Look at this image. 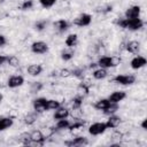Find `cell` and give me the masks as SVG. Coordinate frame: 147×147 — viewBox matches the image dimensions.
Instances as JSON below:
<instances>
[{
    "label": "cell",
    "instance_id": "cell-1",
    "mask_svg": "<svg viewBox=\"0 0 147 147\" xmlns=\"http://www.w3.org/2000/svg\"><path fill=\"white\" fill-rule=\"evenodd\" d=\"M137 80V76L132 75V74H118L116 76H114L108 83L110 84H117V85H122V86H131L136 83Z\"/></svg>",
    "mask_w": 147,
    "mask_h": 147
},
{
    "label": "cell",
    "instance_id": "cell-2",
    "mask_svg": "<svg viewBox=\"0 0 147 147\" xmlns=\"http://www.w3.org/2000/svg\"><path fill=\"white\" fill-rule=\"evenodd\" d=\"M30 51L32 54L36 55H44L46 53H48L49 51V45L44 41V40H36L30 45Z\"/></svg>",
    "mask_w": 147,
    "mask_h": 147
},
{
    "label": "cell",
    "instance_id": "cell-3",
    "mask_svg": "<svg viewBox=\"0 0 147 147\" xmlns=\"http://www.w3.org/2000/svg\"><path fill=\"white\" fill-rule=\"evenodd\" d=\"M107 125H106V122H94L92 124L88 125L87 127V132L93 136V137H96V136H101L106 131H107Z\"/></svg>",
    "mask_w": 147,
    "mask_h": 147
},
{
    "label": "cell",
    "instance_id": "cell-4",
    "mask_svg": "<svg viewBox=\"0 0 147 147\" xmlns=\"http://www.w3.org/2000/svg\"><path fill=\"white\" fill-rule=\"evenodd\" d=\"M92 18L93 17H92L91 14L82 13L72 20V24L76 25V26H79V28H86L92 23Z\"/></svg>",
    "mask_w": 147,
    "mask_h": 147
},
{
    "label": "cell",
    "instance_id": "cell-5",
    "mask_svg": "<svg viewBox=\"0 0 147 147\" xmlns=\"http://www.w3.org/2000/svg\"><path fill=\"white\" fill-rule=\"evenodd\" d=\"M144 25H145V22L140 17H138V18H126L125 30L136 32V31H140L144 28Z\"/></svg>",
    "mask_w": 147,
    "mask_h": 147
},
{
    "label": "cell",
    "instance_id": "cell-6",
    "mask_svg": "<svg viewBox=\"0 0 147 147\" xmlns=\"http://www.w3.org/2000/svg\"><path fill=\"white\" fill-rule=\"evenodd\" d=\"M24 77L22 75H11L6 79V86L9 88H18L24 85Z\"/></svg>",
    "mask_w": 147,
    "mask_h": 147
},
{
    "label": "cell",
    "instance_id": "cell-7",
    "mask_svg": "<svg viewBox=\"0 0 147 147\" xmlns=\"http://www.w3.org/2000/svg\"><path fill=\"white\" fill-rule=\"evenodd\" d=\"M46 102H47V98L44 96H39L32 100V108L34 111H37L38 114H42L46 113Z\"/></svg>",
    "mask_w": 147,
    "mask_h": 147
},
{
    "label": "cell",
    "instance_id": "cell-8",
    "mask_svg": "<svg viewBox=\"0 0 147 147\" xmlns=\"http://www.w3.org/2000/svg\"><path fill=\"white\" fill-rule=\"evenodd\" d=\"M53 28H54V31H55L57 34H62V33H64L65 31L69 30L70 23H69L67 20L61 18V20H57V21L53 22Z\"/></svg>",
    "mask_w": 147,
    "mask_h": 147
},
{
    "label": "cell",
    "instance_id": "cell-9",
    "mask_svg": "<svg viewBox=\"0 0 147 147\" xmlns=\"http://www.w3.org/2000/svg\"><path fill=\"white\" fill-rule=\"evenodd\" d=\"M147 64V60L142 55H137L130 60V68L133 70H140Z\"/></svg>",
    "mask_w": 147,
    "mask_h": 147
},
{
    "label": "cell",
    "instance_id": "cell-10",
    "mask_svg": "<svg viewBox=\"0 0 147 147\" xmlns=\"http://www.w3.org/2000/svg\"><path fill=\"white\" fill-rule=\"evenodd\" d=\"M140 14H141V7L139 5H132L125 9L124 17L125 18H138L140 17Z\"/></svg>",
    "mask_w": 147,
    "mask_h": 147
},
{
    "label": "cell",
    "instance_id": "cell-11",
    "mask_svg": "<svg viewBox=\"0 0 147 147\" xmlns=\"http://www.w3.org/2000/svg\"><path fill=\"white\" fill-rule=\"evenodd\" d=\"M96 64L98 67L100 68H103V69H114V65H113V56L111 55H102V56H99L98 57V61H96Z\"/></svg>",
    "mask_w": 147,
    "mask_h": 147
},
{
    "label": "cell",
    "instance_id": "cell-12",
    "mask_svg": "<svg viewBox=\"0 0 147 147\" xmlns=\"http://www.w3.org/2000/svg\"><path fill=\"white\" fill-rule=\"evenodd\" d=\"M44 71V67L40 63H30L29 65H26V74L31 77H38L42 74Z\"/></svg>",
    "mask_w": 147,
    "mask_h": 147
},
{
    "label": "cell",
    "instance_id": "cell-13",
    "mask_svg": "<svg viewBox=\"0 0 147 147\" xmlns=\"http://www.w3.org/2000/svg\"><path fill=\"white\" fill-rule=\"evenodd\" d=\"M70 116V109L68 107L64 106H60L59 108H56L52 115V118L57 121V119H63V118H68Z\"/></svg>",
    "mask_w": 147,
    "mask_h": 147
},
{
    "label": "cell",
    "instance_id": "cell-14",
    "mask_svg": "<svg viewBox=\"0 0 147 147\" xmlns=\"http://www.w3.org/2000/svg\"><path fill=\"white\" fill-rule=\"evenodd\" d=\"M127 96V93L123 90H116V91H113L109 95H108V100L110 102H114V103H119L121 101H123L125 98Z\"/></svg>",
    "mask_w": 147,
    "mask_h": 147
},
{
    "label": "cell",
    "instance_id": "cell-15",
    "mask_svg": "<svg viewBox=\"0 0 147 147\" xmlns=\"http://www.w3.org/2000/svg\"><path fill=\"white\" fill-rule=\"evenodd\" d=\"M63 144L67 146H84L88 144V139L84 136H76L69 140H65Z\"/></svg>",
    "mask_w": 147,
    "mask_h": 147
},
{
    "label": "cell",
    "instance_id": "cell-16",
    "mask_svg": "<svg viewBox=\"0 0 147 147\" xmlns=\"http://www.w3.org/2000/svg\"><path fill=\"white\" fill-rule=\"evenodd\" d=\"M30 138H31V144L30 145H44L45 142V137L42 136L40 130H32L30 132Z\"/></svg>",
    "mask_w": 147,
    "mask_h": 147
},
{
    "label": "cell",
    "instance_id": "cell-17",
    "mask_svg": "<svg viewBox=\"0 0 147 147\" xmlns=\"http://www.w3.org/2000/svg\"><path fill=\"white\" fill-rule=\"evenodd\" d=\"M141 49V44L138 40H129L125 42V51L130 54H138Z\"/></svg>",
    "mask_w": 147,
    "mask_h": 147
},
{
    "label": "cell",
    "instance_id": "cell-18",
    "mask_svg": "<svg viewBox=\"0 0 147 147\" xmlns=\"http://www.w3.org/2000/svg\"><path fill=\"white\" fill-rule=\"evenodd\" d=\"M39 119V114L37 113V111H29V113H26L23 117H22V121H23V123L25 124V125H28V126H30V125H33Z\"/></svg>",
    "mask_w": 147,
    "mask_h": 147
},
{
    "label": "cell",
    "instance_id": "cell-19",
    "mask_svg": "<svg viewBox=\"0 0 147 147\" xmlns=\"http://www.w3.org/2000/svg\"><path fill=\"white\" fill-rule=\"evenodd\" d=\"M123 122L122 117L121 116H117L115 114L113 115H109L107 121H106V125H107V129H116L119 126V124Z\"/></svg>",
    "mask_w": 147,
    "mask_h": 147
},
{
    "label": "cell",
    "instance_id": "cell-20",
    "mask_svg": "<svg viewBox=\"0 0 147 147\" xmlns=\"http://www.w3.org/2000/svg\"><path fill=\"white\" fill-rule=\"evenodd\" d=\"M92 77H93V79H95V80H103L105 78H107L108 77V75H109V72H108V70L107 69H103V68H100V67H96L95 69H93L92 70Z\"/></svg>",
    "mask_w": 147,
    "mask_h": 147
},
{
    "label": "cell",
    "instance_id": "cell-21",
    "mask_svg": "<svg viewBox=\"0 0 147 147\" xmlns=\"http://www.w3.org/2000/svg\"><path fill=\"white\" fill-rule=\"evenodd\" d=\"M14 117L13 116H2L0 117V132H3L8 129H10L14 124Z\"/></svg>",
    "mask_w": 147,
    "mask_h": 147
},
{
    "label": "cell",
    "instance_id": "cell-22",
    "mask_svg": "<svg viewBox=\"0 0 147 147\" xmlns=\"http://www.w3.org/2000/svg\"><path fill=\"white\" fill-rule=\"evenodd\" d=\"M60 57L62 61L64 62H68V61H71L74 57H75V51L74 48H70V47H65L61 51L60 53Z\"/></svg>",
    "mask_w": 147,
    "mask_h": 147
},
{
    "label": "cell",
    "instance_id": "cell-23",
    "mask_svg": "<svg viewBox=\"0 0 147 147\" xmlns=\"http://www.w3.org/2000/svg\"><path fill=\"white\" fill-rule=\"evenodd\" d=\"M110 105V101L108 100V98H101L99 100H96L94 103H93V108L98 111H103L108 106Z\"/></svg>",
    "mask_w": 147,
    "mask_h": 147
},
{
    "label": "cell",
    "instance_id": "cell-24",
    "mask_svg": "<svg viewBox=\"0 0 147 147\" xmlns=\"http://www.w3.org/2000/svg\"><path fill=\"white\" fill-rule=\"evenodd\" d=\"M64 45L65 47H70V48H74L78 45V36L77 33H70L65 37L64 39Z\"/></svg>",
    "mask_w": 147,
    "mask_h": 147
},
{
    "label": "cell",
    "instance_id": "cell-25",
    "mask_svg": "<svg viewBox=\"0 0 147 147\" xmlns=\"http://www.w3.org/2000/svg\"><path fill=\"white\" fill-rule=\"evenodd\" d=\"M44 88V83L40 80H36L30 83L29 85V93L30 94H38L39 92H41Z\"/></svg>",
    "mask_w": 147,
    "mask_h": 147
},
{
    "label": "cell",
    "instance_id": "cell-26",
    "mask_svg": "<svg viewBox=\"0 0 147 147\" xmlns=\"http://www.w3.org/2000/svg\"><path fill=\"white\" fill-rule=\"evenodd\" d=\"M71 124V121L67 119V118H63V119H57L55 122V129L56 131H65V130H69V126Z\"/></svg>",
    "mask_w": 147,
    "mask_h": 147
},
{
    "label": "cell",
    "instance_id": "cell-27",
    "mask_svg": "<svg viewBox=\"0 0 147 147\" xmlns=\"http://www.w3.org/2000/svg\"><path fill=\"white\" fill-rule=\"evenodd\" d=\"M7 64L9 68H14V69H17L20 68L21 65V60L18 59V56L16 55H8V59H7Z\"/></svg>",
    "mask_w": 147,
    "mask_h": 147
},
{
    "label": "cell",
    "instance_id": "cell-28",
    "mask_svg": "<svg viewBox=\"0 0 147 147\" xmlns=\"http://www.w3.org/2000/svg\"><path fill=\"white\" fill-rule=\"evenodd\" d=\"M40 131H41L42 136L45 137V139L52 138V137L57 132L56 129H55V126H48V125H44V127H42Z\"/></svg>",
    "mask_w": 147,
    "mask_h": 147
},
{
    "label": "cell",
    "instance_id": "cell-29",
    "mask_svg": "<svg viewBox=\"0 0 147 147\" xmlns=\"http://www.w3.org/2000/svg\"><path fill=\"white\" fill-rule=\"evenodd\" d=\"M61 101L59 99H47L46 102V111H51V110H55L56 108H59L61 106Z\"/></svg>",
    "mask_w": 147,
    "mask_h": 147
},
{
    "label": "cell",
    "instance_id": "cell-30",
    "mask_svg": "<svg viewBox=\"0 0 147 147\" xmlns=\"http://www.w3.org/2000/svg\"><path fill=\"white\" fill-rule=\"evenodd\" d=\"M84 103V96L76 94L74 98H71L70 100V106L71 108H82Z\"/></svg>",
    "mask_w": 147,
    "mask_h": 147
},
{
    "label": "cell",
    "instance_id": "cell-31",
    "mask_svg": "<svg viewBox=\"0 0 147 147\" xmlns=\"http://www.w3.org/2000/svg\"><path fill=\"white\" fill-rule=\"evenodd\" d=\"M18 142H21L22 145L29 146L31 144V138H30V132H22L18 137Z\"/></svg>",
    "mask_w": 147,
    "mask_h": 147
},
{
    "label": "cell",
    "instance_id": "cell-32",
    "mask_svg": "<svg viewBox=\"0 0 147 147\" xmlns=\"http://www.w3.org/2000/svg\"><path fill=\"white\" fill-rule=\"evenodd\" d=\"M47 25H48V22H47L46 20H39V21L34 22L33 28H34V30H37L38 32H41V31H44V30L47 29Z\"/></svg>",
    "mask_w": 147,
    "mask_h": 147
},
{
    "label": "cell",
    "instance_id": "cell-33",
    "mask_svg": "<svg viewBox=\"0 0 147 147\" xmlns=\"http://www.w3.org/2000/svg\"><path fill=\"white\" fill-rule=\"evenodd\" d=\"M118 109H119V106H118V103H114V102H110V105L102 111L105 115H113V114H115L116 111H118Z\"/></svg>",
    "mask_w": 147,
    "mask_h": 147
},
{
    "label": "cell",
    "instance_id": "cell-34",
    "mask_svg": "<svg viewBox=\"0 0 147 147\" xmlns=\"http://www.w3.org/2000/svg\"><path fill=\"white\" fill-rule=\"evenodd\" d=\"M123 138H124V133L121 132L118 129L117 130H114L111 132V134H110V139L114 140V141H117V142H119L121 140H123Z\"/></svg>",
    "mask_w": 147,
    "mask_h": 147
},
{
    "label": "cell",
    "instance_id": "cell-35",
    "mask_svg": "<svg viewBox=\"0 0 147 147\" xmlns=\"http://www.w3.org/2000/svg\"><path fill=\"white\" fill-rule=\"evenodd\" d=\"M40 6L45 9H48V8H52L54 5H56L57 0H38Z\"/></svg>",
    "mask_w": 147,
    "mask_h": 147
},
{
    "label": "cell",
    "instance_id": "cell-36",
    "mask_svg": "<svg viewBox=\"0 0 147 147\" xmlns=\"http://www.w3.org/2000/svg\"><path fill=\"white\" fill-rule=\"evenodd\" d=\"M33 6H34L33 0H23V2L21 3L20 7H21L22 10H30V9L33 8Z\"/></svg>",
    "mask_w": 147,
    "mask_h": 147
},
{
    "label": "cell",
    "instance_id": "cell-37",
    "mask_svg": "<svg viewBox=\"0 0 147 147\" xmlns=\"http://www.w3.org/2000/svg\"><path fill=\"white\" fill-rule=\"evenodd\" d=\"M60 77L61 78H70L71 77V70L68 68L60 69Z\"/></svg>",
    "mask_w": 147,
    "mask_h": 147
},
{
    "label": "cell",
    "instance_id": "cell-38",
    "mask_svg": "<svg viewBox=\"0 0 147 147\" xmlns=\"http://www.w3.org/2000/svg\"><path fill=\"white\" fill-rule=\"evenodd\" d=\"M7 59H8V55H6V54H0V68L3 67V65L7 63Z\"/></svg>",
    "mask_w": 147,
    "mask_h": 147
},
{
    "label": "cell",
    "instance_id": "cell-39",
    "mask_svg": "<svg viewBox=\"0 0 147 147\" xmlns=\"http://www.w3.org/2000/svg\"><path fill=\"white\" fill-rule=\"evenodd\" d=\"M6 45H7V38H6L5 34H1L0 33V48L5 47Z\"/></svg>",
    "mask_w": 147,
    "mask_h": 147
},
{
    "label": "cell",
    "instance_id": "cell-40",
    "mask_svg": "<svg viewBox=\"0 0 147 147\" xmlns=\"http://www.w3.org/2000/svg\"><path fill=\"white\" fill-rule=\"evenodd\" d=\"M140 126H141V129H142V130H147V119H146V118H144V119L141 121Z\"/></svg>",
    "mask_w": 147,
    "mask_h": 147
},
{
    "label": "cell",
    "instance_id": "cell-41",
    "mask_svg": "<svg viewBox=\"0 0 147 147\" xmlns=\"http://www.w3.org/2000/svg\"><path fill=\"white\" fill-rule=\"evenodd\" d=\"M3 101V94H2V92L0 91V103Z\"/></svg>",
    "mask_w": 147,
    "mask_h": 147
}]
</instances>
